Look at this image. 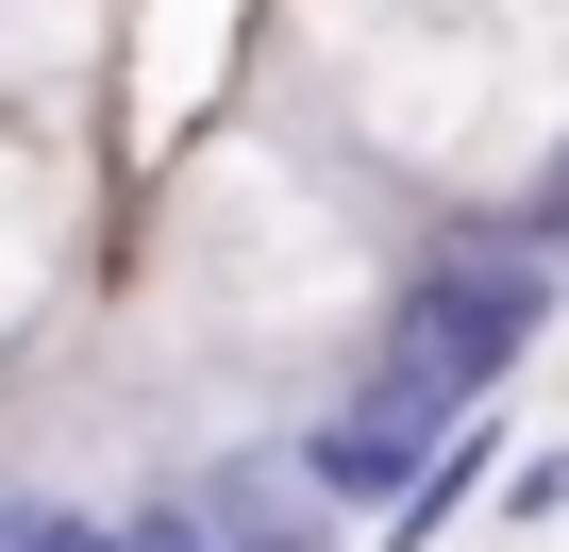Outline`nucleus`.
I'll return each instance as SVG.
<instances>
[{
    "mask_svg": "<svg viewBox=\"0 0 569 552\" xmlns=\"http://www.w3.org/2000/svg\"><path fill=\"white\" fill-rule=\"evenodd\" d=\"M502 519H519V535L569 519V435H552V452H502Z\"/></svg>",
    "mask_w": 569,
    "mask_h": 552,
    "instance_id": "nucleus-7",
    "label": "nucleus"
},
{
    "mask_svg": "<svg viewBox=\"0 0 569 552\" xmlns=\"http://www.w3.org/2000/svg\"><path fill=\"white\" fill-rule=\"evenodd\" d=\"M118 552H234V535L201 519V485H168V502H118Z\"/></svg>",
    "mask_w": 569,
    "mask_h": 552,
    "instance_id": "nucleus-5",
    "label": "nucleus"
},
{
    "mask_svg": "<svg viewBox=\"0 0 569 552\" xmlns=\"http://www.w3.org/2000/svg\"><path fill=\"white\" fill-rule=\"evenodd\" d=\"M552 302H569V184H536V201H502V218L419 234L402 302H386V352H419L452 402H502V385L536 369Z\"/></svg>",
    "mask_w": 569,
    "mask_h": 552,
    "instance_id": "nucleus-1",
    "label": "nucleus"
},
{
    "mask_svg": "<svg viewBox=\"0 0 569 552\" xmlns=\"http://www.w3.org/2000/svg\"><path fill=\"white\" fill-rule=\"evenodd\" d=\"M0 552H118V519H84V502H0Z\"/></svg>",
    "mask_w": 569,
    "mask_h": 552,
    "instance_id": "nucleus-6",
    "label": "nucleus"
},
{
    "mask_svg": "<svg viewBox=\"0 0 569 552\" xmlns=\"http://www.w3.org/2000/svg\"><path fill=\"white\" fill-rule=\"evenodd\" d=\"M502 452H519V435H502V402H469V419L436 435V469L369 519V552H452V535H469V502H502Z\"/></svg>",
    "mask_w": 569,
    "mask_h": 552,
    "instance_id": "nucleus-3",
    "label": "nucleus"
},
{
    "mask_svg": "<svg viewBox=\"0 0 569 552\" xmlns=\"http://www.w3.org/2000/svg\"><path fill=\"white\" fill-rule=\"evenodd\" d=\"M201 519L234 552H336V502L302 485V452H268V469H201Z\"/></svg>",
    "mask_w": 569,
    "mask_h": 552,
    "instance_id": "nucleus-4",
    "label": "nucleus"
},
{
    "mask_svg": "<svg viewBox=\"0 0 569 552\" xmlns=\"http://www.w3.org/2000/svg\"><path fill=\"white\" fill-rule=\"evenodd\" d=\"M284 452H302V485L336 502V519H386L419 469H436V419H402V402H369V385H336L302 435H284Z\"/></svg>",
    "mask_w": 569,
    "mask_h": 552,
    "instance_id": "nucleus-2",
    "label": "nucleus"
},
{
    "mask_svg": "<svg viewBox=\"0 0 569 552\" xmlns=\"http://www.w3.org/2000/svg\"><path fill=\"white\" fill-rule=\"evenodd\" d=\"M552 184H569V168H552Z\"/></svg>",
    "mask_w": 569,
    "mask_h": 552,
    "instance_id": "nucleus-8",
    "label": "nucleus"
}]
</instances>
